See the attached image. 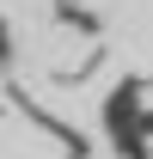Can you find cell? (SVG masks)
Listing matches in <instances>:
<instances>
[]
</instances>
